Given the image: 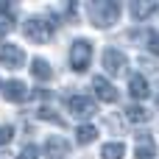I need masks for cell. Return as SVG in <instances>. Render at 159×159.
<instances>
[{
    "mask_svg": "<svg viewBox=\"0 0 159 159\" xmlns=\"http://www.w3.org/2000/svg\"><path fill=\"white\" fill-rule=\"evenodd\" d=\"M129 92H131V98H137V101H145V98L151 95L148 78H145V75H131V81H129Z\"/></svg>",
    "mask_w": 159,
    "mask_h": 159,
    "instance_id": "obj_11",
    "label": "cell"
},
{
    "mask_svg": "<svg viewBox=\"0 0 159 159\" xmlns=\"http://www.w3.org/2000/svg\"><path fill=\"white\" fill-rule=\"evenodd\" d=\"M148 117H151V112H148L145 106H137V103H134V106L126 109V120H129V123H148Z\"/></svg>",
    "mask_w": 159,
    "mask_h": 159,
    "instance_id": "obj_15",
    "label": "cell"
},
{
    "mask_svg": "<svg viewBox=\"0 0 159 159\" xmlns=\"http://www.w3.org/2000/svg\"><path fill=\"white\" fill-rule=\"evenodd\" d=\"M0 64L8 67V70H20V67L25 64L22 48H17V45H3V48H0Z\"/></svg>",
    "mask_w": 159,
    "mask_h": 159,
    "instance_id": "obj_6",
    "label": "cell"
},
{
    "mask_svg": "<svg viewBox=\"0 0 159 159\" xmlns=\"http://www.w3.org/2000/svg\"><path fill=\"white\" fill-rule=\"evenodd\" d=\"M0 159H11V157H8V154H0Z\"/></svg>",
    "mask_w": 159,
    "mask_h": 159,
    "instance_id": "obj_22",
    "label": "cell"
},
{
    "mask_svg": "<svg viewBox=\"0 0 159 159\" xmlns=\"http://www.w3.org/2000/svg\"><path fill=\"white\" fill-rule=\"evenodd\" d=\"M45 154H48V159H67L70 145H67L64 137H50V140L45 143Z\"/></svg>",
    "mask_w": 159,
    "mask_h": 159,
    "instance_id": "obj_9",
    "label": "cell"
},
{
    "mask_svg": "<svg viewBox=\"0 0 159 159\" xmlns=\"http://www.w3.org/2000/svg\"><path fill=\"white\" fill-rule=\"evenodd\" d=\"M103 67H106L109 75H123L126 67H129V59L123 56V50L109 48V50H103Z\"/></svg>",
    "mask_w": 159,
    "mask_h": 159,
    "instance_id": "obj_5",
    "label": "cell"
},
{
    "mask_svg": "<svg viewBox=\"0 0 159 159\" xmlns=\"http://www.w3.org/2000/svg\"><path fill=\"white\" fill-rule=\"evenodd\" d=\"M87 14H89L95 28H112L117 22V17H120V3H115V0H92L87 6Z\"/></svg>",
    "mask_w": 159,
    "mask_h": 159,
    "instance_id": "obj_1",
    "label": "cell"
},
{
    "mask_svg": "<svg viewBox=\"0 0 159 159\" xmlns=\"http://www.w3.org/2000/svg\"><path fill=\"white\" fill-rule=\"evenodd\" d=\"M8 28H11V22H8V20H0V39L8 34Z\"/></svg>",
    "mask_w": 159,
    "mask_h": 159,
    "instance_id": "obj_21",
    "label": "cell"
},
{
    "mask_svg": "<svg viewBox=\"0 0 159 159\" xmlns=\"http://www.w3.org/2000/svg\"><path fill=\"white\" fill-rule=\"evenodd\" d=\"M157 8L159 6L154 3V0H134V3H131V17H134L137 22H143V20H148Z\"/></svg>",
    "mask_w": 159,
    "mask_h": 159,
    "instance_id": "obj_12",
    "label": "cell"
},
{
    "mask_svg": "<svg viewBox=\"0 0 159 159\" xmlns=\"http://www.w3.org/2000/svg\"><path fill=\"white\" fill-rule=\"evenodd\" d=\"M56 25H59V22H50L48 17H28V20H25V25H22V31H25V36H28L31 42L45 45V42H50V39H53Z\"/></svg>",
    "mask_w": 159,
    "mask_h": 159,
    "instance_id": "obj_2",
    "label": "cell"
},
{
    "mask_svg": "<svg viewBox=\"0 0 159 159\" xmlns=\"http://www.w3.org/2000/svg\"><path fill=\"white\" fill-rule=\"evenodd\" d=\"M3 98L8 101V103H22V101H28L31 98V92H28V87L22 84V81H8V84H3Z\"/></svg>",
    "mask_w": 159,
    "mask_h": 159,
    "instance_id": "obj_7",
    "label": "cell"
},
{
    "mask_svg": "<svg viewBox=\"0 0 159 159\" xmlns=\"http://www.w3.org/2000/svg\"><path fill=\"white\" fill-rule=\"evenodd\" d=\"M17 159H39V148H36V145H25Z\"/></svg>",
    "mask_w": 159,
    "mask_h": 159,
    "instance_id": "obj_19",
    "label": "cell"
},
{
    "mask_svg": "<svg viewBox=\"0 0 159 159\" xmlns=\"http://www.w3.org/2000/svg\"><path fill=\"white\" fill-rule=\"evenodd\" d=\"M95 137H98L95 126H78L75 129V143L78 145H89V143H95Z\"/></svg>",
    "mask_w": 159,
    "mask_h": 159,
    "instance_id": "obj_16",
    "label": "cell"
},
{
    "mask_svg": "<svg viewBox=\"0 0 159 159\" xmlns=\"http://www.w3.org/2000/svg\"><path fill=\"white\" fill-rule=\"evenodd\" d=\"M36 117H39V120H48V123H56L59 129H64V120H61V117H59L53 109H48V106H42V109L36 112Z\"/></svg>",
    "mask_w": 159,
    "mask_h": 159,
    "instance_id": "obj_17",
    "label": "cell"
},
{
    "mask_svg": "<svg viewBox=\"0 0 159 159\" xmlns=\"http://www.w3.org/2000/svg\"><path fill=\"white\" fill-rule=\"evenodd\" d=\"M137 159H154L157 157V145L151 134H137Z\"/></svg>",
    "mask_w": 159,
    "mask_h": 159,
    "instance_id": "obj_10",
    "label": "cell"
},
{
    "mask_svg": "<svg viewBox=\"0 0 159 159\" xmlns=\"http://www.w3.org/2000/svg\"><path fill=\"white\" fill-rule=\"evenodd\" d=\"M28 70H31V75H34L36 81H50V78H53V70H50V64H48L45 59H34Z\"/></svg>",
    "mask_w": 159,
    "mask_h": 159,
    "instance_id": "obj_13",
    "label": "cell"
},
{
    "mask_svg": "<svg viewBox=\"0 0 159 159\" xmlns=\"http://www.w3.org/2000/svg\"><path fill=\"white\" fill-rule=\"evenodd\" d=\"M67 109H70L75 117H81V120H87V117H92V115L98 112L95 101L87 98V95H70V98H67Z\"/></svg>",
    "mask_w": 159,
    "mask_h": 159,
    "instance_id": "obj_4",
    "label": "cell"
},
{
    "mask_svg": "<svg viewBox=\"0 0 159 159\" xmlns=\"http://www.w3.org/2000/svg\"><path fill=\"white\" fill-rule=\"evenodd\" d=\"M92 61V42L89 39H75L70 48V67L75 73H87Z\"/></svg>",
    "mask_w": 159,
    "mask_h": 159,
    "instance_id": "obj_3",
    "label": "cell"
},
{
    "mask_svg": "<svg viewBox=\"0 0 159 159\" xmlns=\"http://www.w3.org/2000/svg\"><path fill=\"white\" fill-rule=\"evenodd\" d=\"M14 140V126H0V145Z\"/></svg>",
    "mask_w": 159,
    "mask_h": 159,
    "instance_id": "obj_20",
    "label": "cell"
},
{
    "mask_svg": "<svg viewBox=\"0 0 159 159\" xmlns=\"http://www.w3.org/2000/svg\"><path fill=\"white\" fill-rule=\"evenodd\" d=\"M92 89H95V95H98L103 103H115V101H117V89H115L103 75H95V78H92Z\"/></svg>",
    "mask_w": 159,
    "mask_h": 159,
    "instance_id": "obj_8",
    "label": "cell"
},
{
    "mask_svg": "<svg viewBox=\"0 0 159 159\" xmlns=\"http://www.w3.org/2000/svg\"><path fill=\"white\" fill-rule=\"evenodd\" d=\"M126 157V145L123 143H106L101 148V159H123Z\"/></svg>",
    "mask_w": 159,
    "mask_h": 159,
    "instance_id": "obj_14",
    "label": "cell"
},
{
    "mask_svg": "<svg viewBox=\"0 0 159 159\" xmlns=\"http://www.w3.org/2000/svg\"><path fill=\"white\" fill-rule=\"evenodd\" d=\"M145 42H148V50L154 56H159V31H148L145 34Z\"/></svg>",
    "mask_w": 159,
    "mask_h": 159,
    "instance_id": "obj_18",
    "label": "cell"
}]
</instances>
